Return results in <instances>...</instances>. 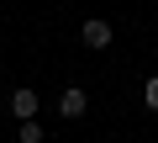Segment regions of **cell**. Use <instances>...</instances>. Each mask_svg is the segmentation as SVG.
Instances as JSON below:
<instances>
[{
  "label": "cell",
  "mask_w": 158,
  "mask_h": 143,
  "mask_svg": "<svg viewBox=\"0 0 158 143\" xmlns=\"http://www.w3.org/2000/svg\"><path fill=\"white\" fill-rule=\"evenodd\" d=\"M142 106H148V111H153V117H158V74H153V80H148V85H142Z\"/></svg>",
  "instance_id": "cell-4"
},
{
  "label": "cell",
  "mask_w": 158,
  "mask_h": 143,
  "mask_svg": "<svg viewBox=\"0 0 158 143\" xmlns=\"http://www.w3.org/2000/svg\"><path fill=\"white\" fill-rule=\"evenodd\" d=\"M58 111H63L69 122H74V117H85V111H90V96H85V90H79V85H69V90L58 96Z\"/></svg>",
  "instance_id": "cell-2"
},
{
  "label": "cell",
  "mask_w": 158,
  "mask_h": 143,
  "mask_svg": "<svg viewBox=\"0 0 158 143\" xmlns=\"http://www.w3.org/2000/svg\"><path fill=\"white\" fill-rule=\"evenodd\" d=\"M37 106H42V101H37V90H27V85L11 96V117H16V122H32V117H37Z\"/></svg>",
  "instance_id": "cell-3"
},
{
  "label": "cell",
  "mask_w": 158,
  "mask_h": 143,
  "mask_svg": "<svg viewBox=\"0 0 158 143\" xmlns=\"http://www.w3.org/2000/svg\"><path fill=\"white\" fill-rule=\"evenodd\" d=\"M21 143H42V127H37V117H32V122H21Z\"/></svg>",
  "instance_id": "cell-5"
},
{
  "label": "cell",
  "mask_w": 158,
  "mask_h": 143,
  "mask_svg": "<svg viewBox=\"0 0 158 143\" xmlns=\"http://www.w3.org/2000/svg\"><path fill=\"white\" fill-rule=\"evenodd\" d=\"M79 37H85V48H111V37H116V32H111V21H106V16H90L85 27H79Z\"/></svg>",
  "instance_id": "cell-1"
}]
</instances>
